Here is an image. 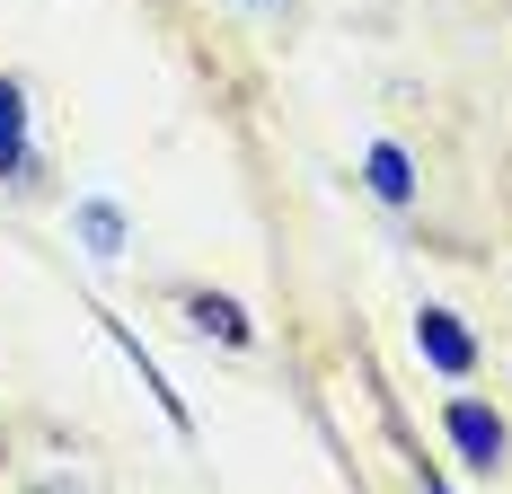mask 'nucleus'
I'll list each match as a JSON object with an SVG mask.
<instances>
[{"label":"nucleus","instance_id":"f257e3e1","mask_svg":"<svg viewBox=\"0 0 512 494\" xmlns=\"http://www.w3.org/2000/svg\"><path fill=\"white\" fill-rule=\"evenodd\" d=\"M415 345L433 353V371H451V380L477 362V345L460 336V318H451V309H424V318H415Z\"/></svg>","mask_w":512,"mask_h":494},{"label":"nucleus","instance_id":"f03ea898","mask_svg":"<svg viewBox=\"0 0 512 494\" xmlns=\"http://www.w3.org/2000/svg\"><path fill=\"white\" fill-rule=\"evenodd\" d=\"M451 442H460L477 468H495V459H504V424H495L486 406H451Z\"/></svg>","mask_w":512,"mask_h":494},{"label":"nucleus","instance_id":"7ed1b4c3","mask_svg":"<svg viewBox=\"0 0 512 494\" xmlns=\"http://www.w3.org/2000/svg\"><path fill=\"white\" fill-rule=\"evenodd\" d=\"M18 168H27V106L0 80V177H18Z\"/></svg>","mask_w":512,"mask_h":494},{"label":"nucleus","instance_id":"20e7f679","mask_svg":"<svg viewBox=\"0 0 512 494\" xmlns=\"http://www.w3.org/2000/svg\"><path fill=\"white\" fill-rule=\"evenodd\" d=\"M371 186H380L389 203H407V195H415V177H407V150H389V142L371 150Z\"/></svg>","mask_w":512,"mask_h":494},{"label":"nucleus","instance_id":"39448f33","mask_svg":"<svg viewBox=\"0 0 512 494\" xmlns=\"http://www.w3.org/2000/svg\"><path fill=\"white\" fill-rule=\"evenodd\" d=\"M195 327H204V336H221V345H248V318H239V309H230V300H195Z\"/></svg>","mask_w":512,"mask_h":494},{"label":"nucleus","instance_id":"423d86ee","mask_svg":"<svg viewBox=\"0 0 512 494\" xmlns=\"http://www.w3.org/2000/svg\"><path fill=\"white\" fill-rule=\"evenodd\" d=\"M80 230H89V247H98V256H115V247H124V221H115V203H89V212H80Z\"/></svg>","mask_w":512,"mask_h":494},{"label":"nucleus","instance_id":"0eeeda50","mask_svg":"<svg viewBox=\"0 0 512 494\" xmlns=\"http://www.w3.org/2000/svg\"><path fill=\"white\" fill-rule=\"evenodd\" d=\"M424 494H433V486H424Z\"/></svg>","mask_w":512,"mask_h":494}]
</instances>
